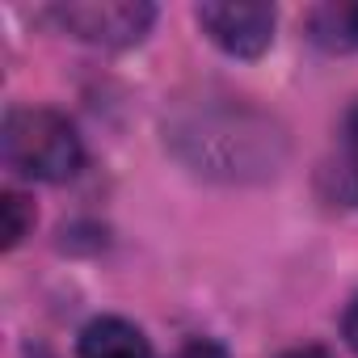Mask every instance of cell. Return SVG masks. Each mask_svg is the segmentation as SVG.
Returning <instances> with one entry per match:
<instances>
[{
    "mask_svg": "<svg viewBox=\"0 0 358 358\" xmlns=\"http://www.w3.org/2000/svg\"><path fill=\"white\" fill-rule=\"evenodd\" d=\"M164 143L207 182H266L287 160V131L245 97H194L164 118Z\"/></svg>",
    "mask_w": 358,
    "mask_h": 358,
    "instance_id": "cell-1",
    "label": "cell"
},
{
    "mask_svg": "<svg viewBox=\"0 0 358 358\" xmlns=\"http://www.w3.org/2000/svg\"><path fill=\"white\" fill-rule=\"evenodd\" d=\"M0 152L5 164L26 182H72L85 164V143L76 127L47 106H13L0 127Z\"/></svg>",
    "mask_w": 358,
    "mask_h": 358,
    "instance_id": "cell-2",
    "label": "cell"
},
{
    "mask_svg": "<svg viewBox=\"0 0 358 358\" xmlns=\"http://www.w3.org/2000/svg\"><path fill=\"white\" fill-rule=\"evenodd\" d=\"M51 22L89 47H106V51H122V47H139L156 22V9L143 0H80V5H55Z\"/></svg>",
    "mask_w": 358,
    "mask_h": 358,
    "instance_id": "cell-3",
    "label": "cell"
},
{
    "mask_svg": "<svg viewBox=\"0 0 358 358\" xmlns=\"http://www.w3.org/2000/svg\"><path fill=\"white\" fill-rule=\"evenodd\" d=\"M203 34L232 59H257L270 51L274 43V26H278V9L274 5H199L194 9Z\"/></svg>",
    "mask_w": 358,
    "mask_h": 358,
    "instance_id": "cell-4",
    "label": "cell"
},
{
    "mask_svg": "<svg viewBox=\"0 0 358 358\" xmlns=\"http://www.w3.org/2000/svg\"><path fill=\"white\" fill-rule=\"evenodd\" d=\"M316 186H320L324 203L358 207V101L345 110V118L337 127V139H333V152L320 160Z\"/></svg>",
    "mask_w": 358,
    "mask_h": 358,
    "instance_id": "cell-5",
    "label": "cell"
},
{
    "mask_svg": "<svg viewBox=\"0 0 358 358\" xmlns=\"http://www.w3.org/2000/svg\"><path fill=\"white\" fill-rule=\"evenodd\" d=\"M76 358H152V341L127 316H93L76 337Z\"/></svg>",
    "mask_w": 358,
    "mask_h": 358,
    "instance_id": "cell-6",
    "label": "cell"
},
{
    "mask_svg": "<svg viewBox=\"0 0 358 358\" xmlns=\"http://www.w3.org/2000/svg\"><path fill=\"white\" fill-rule=\"evenodd\" d=\"M312 43L324 51H354L358 47V5H324L312 13Z\"/></svg>",
    "mask_w": 358,
    "mask_h": 358,
    "instance_id": "cell-7",
    "label": "cell"
},
{
    "mask_svg": "<svg viewBox=\"0 0 358 358\" xmlns=\"http://www.w3.org/2000/svg\"><path fill=\"white\" fill-rule=\"evenodd\" d=\"M34 228V207L22 194H5V249H17Z\"/></svg>",
    "mask_w": 358,
    "mask_h": 358,
    "instance_id": "cell-8",
    "label": "cell"
},
{
    "mask_svg": "<svg viewBox=\"0 0 358 358\" xmlns=\"http://www.w3.org/2000/svg\"><path fill=\"white\" fill-rule=\"evenodd\" d=\"M177 358H228V350L220 341H211V337H194L190 345L177 350Z\"/></svg>",
    "mask_w": 358,
    "mask_h": 358,
    "instance_id": "cell-9",
    "label": "cell"
},
{
    "mask_svg": "<svg viewBox=\"0 0 358 358\" xmlns=\"http://www.w3.org/2000/svg\"><path fill=\"white\" fill-rule=\"evenodd\" d=\"M341 337H345V345L358 354V299L345 308V316H341Z\"/></svg>",
    "mask_w": 358,
    "mask_h": 358,
    "instance_id": "cell-10",
    "label": "cell"
},
{
    "mask_svg": "<svg viewBox=\"0 0 358 358\" xmlns=\"http://www.w3.org/2000/svg\"><path fill=\"white\" fill-rule=\"evenodd\" d=\"M278 358H329L320 345H303V350H287V354H278Z\"/></svg>",
    "mask_w": 358,
    "mask_h": 358,
    "instance_id": "cell-11",
    "label": "cell"
}]
</instances>
